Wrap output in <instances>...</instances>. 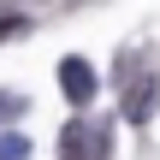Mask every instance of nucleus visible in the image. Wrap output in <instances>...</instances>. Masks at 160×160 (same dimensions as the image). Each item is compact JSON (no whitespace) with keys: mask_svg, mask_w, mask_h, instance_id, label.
Returning <instances> with one entry per match:
<instances>
[{"mask_svg":"<svg viewBox=\"0 0 160 160\" xmlns=\"http://www.w3.org/2000/svg\"><path fill=\"white\" fill-rule=\"evenodd\" d=\"M77 6H89V0H77Z\"/></svg>","mask_w":160,"mask_h":160,"instance_id":"6","label":"nucleus"},{"mask_svg":"<svg viewBox=\"0 0 160 160\" xmlns=\"http://www.w3.org/2000/svg\"><path fill=\"white\" fill-rule=\"evenodd\" d=\"M154 107H160V83H154V71H142V77H125V101H119V113H125V125H148L154 119Z\"/></svg>","mask_w":160,"mask_h":160,"instance_id":"2","label":"nucleus"},{"mask_svg":"<svg viewBox=\"0 0 160 160\" xmlns=\"http://www.w3.org/2000/svg\"><path fill=\"white\" fill-rule=\"evenodd\" d=\"M59 95H65L71 113H89V101L101 95V71H95L83 53H65V59H59Z\"/></svg>","mask_w":160,"mask_h":160,"instance_id":"1","label":"nucleus"},{"mask_svg":"<svg viewBox=\"0 0 160 160\" xmlns=\"http://www.w3.org/2000/svg\"><path fill=\"white\" fill-rule=\"evenodd\" d=\"M18 30H24V18H0V42H6V36H18Z\"/></svg>","mask_w":160,"mask_h":160,"instance_id":"5","label":"nucleus"},{"mask_svg":"<svg viewBox=\"0 0 160 160\" xmlns=\"http://www.w3.org/2000/svg\"><path fill=\"white\" fill-rule=\"evenodd\" d=\"M0 160H30V137H18V131H0Z\"/></svg>","mask_w":160,"mask_h":160,"instance_id":"3","label":"nucleus"},{"mask_svg":"<svg viewBox=\"0 0 160 160\" xmlns=\"http://www.w3.org/2000/svg\"><path fill=\"white\" fill-rule=\"evenodd\" d=\"M24 95H12V89H0V125H12V119H24Z\"/></svg>","mask_w":160,"mask_h":160,"instance_id":"4","label":"nucleus"}]
</instances>
